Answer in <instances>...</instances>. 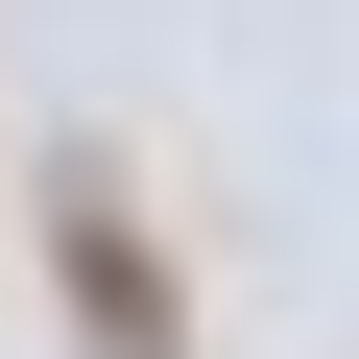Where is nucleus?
<instances>
[{"instance_id": "1", "label": "nucleus", "mask_w": 359, "mask_h": 359, "mask_svg": "<svg viewBox=\"0 0 359 359\" xmlns=\"http://www.w3.org/2000/svg\"><path fill=\"white\" fill-rule=\"evenodd\" d=\"M48 287H72V359H192V287H168L144 192H120V144L48 168Z\"/></svg>"}]
</instances>
